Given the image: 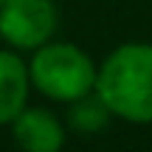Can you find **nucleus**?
Returning a JSON list of instances; mask_svg holds the SVG:
<instances>
[{"label":"nucleus","instance_id":"f257e3e1","mask_svg":"<svg viewBox=\"0 0 152 152\" xmlns=\"http://www.w3.org/2000/svg\"><path fill=\"white\" fill-rule=\"evenodd\" d=\"M96 93L115 118L152 124V42H124L99 65Z\"/></svg>","mask_w":152,"mask_h":152},{"label":"nucleus","instance_id":"f03ea898","mask_svg":"<svg viewBox=\"0 0 152 152\" xmlns=\"http://www.w3.org/2000/svg\"><path fill=\"white\" fill-rule=\"evenodd\" d=\"M28 73L34 90H39L51 102L65 104L93 93L99 79V68L87 51L73 42H56V39L31 51Z\"/></svg>","mask_w":152,"mask_h":152},{"label":"nucleus","instance_id":"7ed1b4c3","mask_svg":"<svg viewBox=\"0 0 152 152\" xmlns=\"http://www.w3.org/2000/svg\"><path fill=\"white\" fill-rule=\"evenodd\" d=\"M59 26L54 0H6L0 9V39L14 51H37Z\"/></svg>","mask_w":152,"mask_h":152},{"label":"nucleus","instance_id":"20e7f679","mask_svg":"<svg viewBox=\"0 0 152 152\" xmlns=\"http://www.w3.org/2000/svg\"><path fill=\"white\" fill-rule=\"evenodd\" d=\"M9 127L23 152H62L65 147V124L45 107H26Z\"/></svg>","mask_w":152,"mask_h":152},{"label":"nucleus","instance_id":"39448f33","mask_svg":"<svg viewBox=\"0 0 152 152\" xmlns=\"http://www.w3.org/2000/svg\"><path fill=\"white\" fill-rule=\"evenodd\" d=\"M31 73L14 48H0V127H9L28 107Z\"/></svg>","mask_w":152,"mask_h":152},{"label":"nucleus","instance_id":"423d86ee","mask_svg":"<svg viewBox=\"0 0 152 152\" xmlns=\"http://www.w3.org/2000/svg\"><path fill=\"white\" fill-rule=\"evenodd\" d=\"M110 118H115V115L110 113V107L104 104V99L96 90L68 104V124H71V130L82 132V135L102 132L110 124Z\"/></svg>","mask_w":152,"mask_h":152},{"label":"nucleus","instance_id":"0eeeda50","mask_svg":"<svg viewBox=\"0 0 152 152\" xmlns=\"http://www.w3.org/2000/svg\"><path fill=\"white\" fill-rule=\"evenodd\" d=\"M3 3H6V0H0V9H3Z\"/></svg>","mask_w":152,"mask_h":152}]
</instances>
